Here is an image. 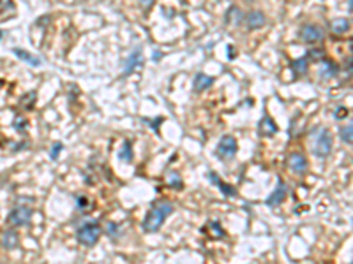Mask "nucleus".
Returning <instances> with one entry per match:
<instances>
[{
	"label": "nucleus",
	"mask_w": 353,
	"mask_h": 264,
	"mask_svg": "<svg viewBox=\"0 0 353 264\" xmlns=\"http://www.w3.org/2000/svg\"><path fill=\"white\" fill-rule=\"evenodd\" d=\"M286 196H288V189H286V185H284V182H279V185H277V189L274 192H272L270 196L267 198V204L268 206H276V204H281V202L286 199Z\"/></svg>",
	"instance_id": "obj_10"
},
{
	"label": "nucleus",
	"mask_w": 353,
	"mask_h": 264,
	"mask_svg": "<svg viewBox=\"0 0 353 264\" xmlns=\"http://www.w3.org/2000/svg\"><path fill=\"white\" fill-rule=\"evenodd\" d=\"M118 159H120L122 162H125V164L132 162V146H131L129 141H125V143L120 146V150H118Z\"/></svg>",
	"instance_id": "obj_16"
},
{
	"label": "nucleus",
	"mask_w": 353,
	"mask_h": 264,
	"mask_svg": "<svg viewBox=\"0 0 353 264\" xmlns=\"http://www.w3.org/2000/svg\"><path fill=\"white\" fill-rule=\"evenodd\" d=\"M32 99H35V93H27V95H23V97H21V102H27V108H32V106H30Z\"/></svg>",
	"instance_id": "obj_26"
},
{
	"label": "nucleus",
	"mask_w": 353,
	"mask_h": 264,
	"mask_svg": "<svg viewBox=\"0 0 353 264\" xmlns=\"http://www.w3.org/2000/svg\"><path fill=\"white\" fill-rule=\"evenodd\" d=\"M210 180H212V182L216 183V185H218L219 189H221L223 194H225V196H235V194H237V191H235V189H233L232 185H228V183H225V182H223V180L216 178V175H214V173H210Z\"/></svg>",
	"instance_id": "obj_17"
},
{
	"label": "nucleus",
	"mask_w": 353,
	"mask_h": 264,
	"mask_svg": "<svg viewBox=\"0 0 353 264\" xmlns=\"http://www.w3.org/2000/svg\"><path fill=\"white\" fill-rule=\"evenodd\" d=\"M171 213H173V204H171V202L155 201L150 210H148V213L145 215L141 227H143L145 233H155V231L161 229V225L164 224V220H166Z\"/></svg>",
	"instance_id": "obj_1"
},
{
	"label": "nucleus",
	"mask_w": 353,
	"mask_h": 264,
	"mask_svg": "<svg viewBox=\"0 0 353 264\" xmlns=\"http://www.w3.org/2000/svg\"><path fill=\"white\" fill-rule=\"evenodd\" d=\"M345 115H348V109H346V108H339L338 111H336V117H338V120H341Z\"/></svg>",
	"instance_id": "obj_28"
},
{
	"label": "nucleus",
	"mask_w": 353,
	"mask_h": 264,
	"mask_svg": "<svg viewBox=\"0 0 353 264\" xmlns=\"http://www.w3.org/2000/svg\"><path fill=\"white\" fill-rule=\"evenodd\" d=\"M141 62H143V53H141V50L138 48V50L132 51V53L129 55V59L125 60V72H132L136 67L141 66Z\"/></svg>",
	"instance_id": "obj_15"
},
{
	"label": "nucleus",
	"mask_w": 353,
	"mask_h": 264,
	"mask_svg": "<svg viewBox=\"0 0 353 264\" xmlns=\"http://www.w3.org/2000/svg\"><path fill=\"white\" fill-rule=\"evenodd\" d=\"M0 39H2V30H0Z\"/></svg>",
	"instance_id": "obj_30"
},
{
	"label": "nucleus",
	"mask_w": 353,
	"mask_h": 264,
	"mask_svg": "<svg viewBox=\"0 0 353 264\" xmlns=\"http://www.w3.org/2000/svg\"><path fill=\"white\" fill-rule=\"evenodd\" d=\"M307 64H309V59H307V57H302V59H297L295 62L291 64V69L295 70L297 74H306L307 72Z\"/></svg>",
	"instance_id": "obj_19"
},
{
	"label": "nucleus",
	"mask_w": 353,
	"mask_h": 264,
	"mask_svg": "<svg viewBox=\"0 0 353 264\" xmlns=\"http://www.w3.org/2000/svg\"><path fill=\"white\" fill-rule=\"evenodd\" d=\"M330 27H332V32H336V34H345L350 28V21L346 18H338V20L332 21Z\"/></svg>",
	"instance_id": "obj_18"
},
{
	"label": "nucleus",
	"mask_w": 353,
	"mask_h": 264,
	"mask_svg": "<svg viewBox=\"0 0 353 264\" xmlns=\"http://www.w3.org/2000/svg\"><path fill=\"white\" fill-rule=\"evenodd\" d=\"M332 146H334V137H332L330 131L329 129H322V132L318 134L316 143H315V155L327 157L332 152Z\"/></svg>",
	"instance_id": "obj_3"
},
{
	"label": "nucleus",
	"mask_w": 353,
	"mask_h": 264,
	"mask_svg": "<svg viewBox=\"0 0 353 264\" xmlns=\"http://www.w3.org/2000/svg\"><path fill=\"white\" fill-rule=\"evenodd\" d=\"M0 243H2V247L7 250L18 249V245H19L18 233H16L14 229H5L4 233H2V236H0Z\"/></svg>",
	"instance_id": "obj_9"
},
{
	"label": "nucleus",
	"mask_w": 353,
	"mask_h": 264,
	"mask_svg": "<svg viewBox=\"0 0 353 264\" xmlns=\"http://www.w3.org/2000/svg\"><path fill=\"white\" fill-rule=\"evenodd\" d=\"M238 146H237V139L233 136H223L221 141H219L218 144V155L221 157V159L225 160H230L235 157V153H237Z\"/></svg>",
	"instance_id": "obj_5"
},
{
	"label": "nucleus",
	"mask_w": 353,
	"mask_h": 264,
	"mask_svg": "<svg viewBox=\"0 0 353 264\" xmlns=\"http://www.w3.org/2000/svg\"><path fill=\"white\" fill-rule=\"evenodd\" d=\"M214 85V78L212 76H207L203 72H198L194 76V81H193V86L196 92H203V90H209L210 86Z\"/></svg>",
	"instance_id": "obj_13"
},
{
	"label": "nucleus",
	"mask_w": 353,
	"mask_h": 264,
	"mask_svg": "<svg viewBox=\"0 0 353 264\" xmlns=\"http://www.w3.org/2000/svg\"><path fill=\"white\" fill-rule=\"evenodd\" d=\"M62 143H55L53 144V148H51V152H50V157H51V160H57L58 159V153H60V150H62Z\"/></svg>",
	"instance_id": "obj_24"
},
{
	"label": "nucleus",
	"mask_w": 353,
	"mask_h": 264,
	"mask_svg": "<svg viewBox=\"0 0 353 264\" xmlns=\"http://www.w3.org/2000/svg\"><path fill=\"white\" fill-rule=\"evenodd\" d=\"M138 2H140V5H141L143 9H150L152 5H154L155 0H138Z\"/></svg>",
	"instance_id": "obj_27"
},
{
	"label": "nucleus",
	"mask_w": 353,
	"mask_h": 264,
	"mask_svg": "<svg viewBox=\"0 0 353 264\" xmlns=\"http://www.w3.org/2000/svg\"><path fill=\"white\" fill-rule=\"evenodd\" d=\"M87 206H90L89 204V199H87L85 196H82V198L78 199V208H80V210H83V208H87Z\"/></svg>",
	"instance_id": "obj_25"
},
{
	"label": "nucleus",
	"mask_w": 353,
	"mask_h": 264,
	"mask_svg": "<svg viewBox=\"0 0 353 264\" xmlns=\"http://www.w3.org/2000/svg\"><path fill=\"white\" fill-rule=\"evenodd\" d=\"M30 220H32V210L27 208V206H18L7 217V222L11 225H14V227H23V225H27Z\"/></svg>",
	"instance_id": "obj_4"
},
{
	"label": "nucleus",
	"mask_w": 353,
	"mask_h": 264,
	"mask_svg": "<svg viewBox=\"0 0 353 264\" xmlns=\"http://www.w3.org/2000/svg\"><path fill=\"white\" fill-rule=\"evenodd\" d=\"M300 39L309 44L320 43V41L323 39V30L318 25H304V27L300 28Z\"/></svg>",
	"instance_id": "obj_6"
},
{
	"label": "nucleus",
	"mask_w": 353,
	"mask_h": 264,
	"mask_svg": "<svg viewBox=\"0 0 353 264\" xmlns=\"http://www.w3.org/2000/svg\"><path fill=\"white\" fill-rule=\"evenodd\" d=\"M352 131H353L352 124H348V125H346V127H341V129H339V136H341V139L345 141L346 144H352V141H353V134H352Z\"/></svg>",
	"instance_id": "obj_20"
},
{
	"label": "nucleus",
	"mask_w": 353,
	"mask_h": 264,
	"mask_svg": "<svg viewBox=\"0 0 353 264\" xmlns=\"http://www.w3.org/2000/svg\"><path fill=\"white\" fill-rule=\"evenodd\" d=\"M168 183H170V187H173V189H177V191H180L182 189V180H180V176L177 175V173H168Z\"/></svg>",
	"instance_id": "obj_21"
},
{
	"label": "nucleus",
	"mask_w": 353,
	"mask_h": 264,
	"mask_svg": "<svg viewBox=\"0 0 353 264\" xmlns=\"http://www.w3.org/2000/svg\"><path fill=\"white\" fill-rule=\"evenodd\" d=\"M245 25H247V28H251V30H258V28H261L265 25V14L261 11L249 12L247 18H245Z\"/></svg>",
	"instance_id": "obj_11"
},
{
	"label": "nucleus",
	"mask_w": 353,
	"mask_h": 264,
	"mask_svg": "<svg viewBox=\"0 0 353 264\" xmlns=\"http://www.w3.org/2000/svg\"><path fill=\"white\" fill-rule=\"evenodd\" d=\"M9 11H14V4H12V0H0V14H4V12Z\"/></svg>",
	"instance_id": "obj_22"
},
{
	"label": "nucleus",
	"mask_w": 353,
	"mask_h": 264,
	"mask_svg": "<svg viewBox=\"0 0 353 264\" xmlns=\"http://www.w3.org/2000/svg\"><path fill=\"white\" fill-rule=\"evenodd\" d=\"M27 120H25V118H21V117H16V120H14V129H16V131H19V132H21V131H27Z\"/></svg>",
	"instance_id": "obj_23"
},
{
	"label": "nucleus",
	"mask_w": 353,
	"mask_h": 264,
	"mask_svg": "<svg viewBox=\"0 0 353 264\" xmlns=\"http://www.w3.org/2000/svg\"><path fill=\"white\" fill-rule=\"evenodd\" d=\"M277 131H279V129H277L276 122L272 120L270 117H263V118H261V122H260V134H261V136L272 137V136H276Z\"/></svg>",
	"instance_id": "obj_12"
},
{
	"label": "nucleus",
	"mask_w": 353,
	"mask_h": 264,
	"mask_svg": "<svg viewBox=\"0 0 353 264\" xmlns=\"http://www.w3.org/2000/svg\"><path fill=\"white\" fill-rule=\"evenodd\" d=\"M12 53L18 57L21 62L28 64V66H34V67H39L43 66V60H41V57H37V55L30 53V51L27 50H19V48H12Z\"/></svg>",
	"instance_id": "obj_8"
},
{
	"label": "nucleus",
	"mask_w": 353,
	"mask_h": 264,
	"mask_svg": "<svg viewBox=\"0 0 353 264\" xmlns=\"http://www.w3.org/2000/svg\"><path fill=\"white\" fill-rule=\"evenodd\" d=\"M76 238L78 241L82 245H85V247H92V245H96L97 241H99V238H101V227H99L97 222L83 224L82 227L78 229Z\"/></svg>",
	"instance_id": "obj_2"
},
{
	"label": "nucleus",
	"mask_w": 353,
	"mask_h": 264,
	"mask_svg": "<svg viewBox=\"0 0 353 264\" xmlns=\"http://www.w3.org/2000/svg\"><path fill=\"white\" fill-rule=\"evenodd\" d=\"M309 57H315V59H318V60H323V51H311L309 53Z\"/></svg>",
	"instance_id": "obj_29"
},
{
	"label": "nucleus",
	"mask_w": 353,
	"mask_h": 264,
	"mask_svg": "<svg viewBox=\"0 0 353 264\" xmlns=\"http://www.w3.org/2000/svg\"><path fill=\"white\" fill-rule=\"evenodd\" d=\"M288 167L293 173H297V175H304L307 171V159L299 152L290 153V157H288Z\"/></svg>",
	"instance_id": "obj_7"
},
{
	"label": "nucleus",
	"mask_w": 353,
	"mask_h": 264,
	"mask_svg": "<svg viewBox=\"0 0 353 264\" xmlns=\"http://www.w3.org/2000/svg\"><path fill=\"white\" fill-rule=\"evenodd\" d=\"M338 66L334 62H330V60H320V74H322L323 79H329V78H334L338 76Z\"/></svg>",
	"instance_id": "obj_14"
}]
</instances>
